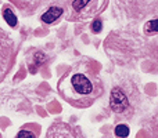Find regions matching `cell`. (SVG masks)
Wrapping results in <instances>:
<instances>
[{
	"label": "cell",
	"mask_w": 158,
	"mask_h": 138,
	"mask_svg": "<svg viewBox=\"0 0 158 138\" xmlns=\"http://www.w3.org/2000/svg\"><path fill=\"white\" fill-rule=\"evenodd\" d=\"M58 90L64 100L77 108H87L103 94L98 79L86 72L67 73L58 83Z\"/></svg>",
	"instance_id": "6da1fadb"
},
{
	"label": "cell",
	"mask_w": 158,
	"mask_h": 138,
	"mask_svg": "<svg viewBox=\"0 0 158 138\" xmlns=\"http://www.w3.org/2000/svg\"><path fill=\"white\" fill-rule=\"evenodd\" d=\"M110 108H111L115 113H123V112L129 108L128 97H126V94L119 87L112 89L111 97H110Z\"/></svg>",
	"instance_id": "7a4b0ae2"
},
{
	"label": "cell",
	"mask_w": 158,
	"mask_h": 138,
	"mask_svg": "<svg viewBox=\"0 0 158 138\" xmlns=\"http://www.w3.org/2000/svg\"><path fill=\"white\" fill-rule=\"evenodd\" d=\"M77 136L75 133H72L71 127L64 123H58V124H54L47 133V137H74Z\"/></svg>",
	"instance_id": "3957f363"
},
{
	"label": "cell",
	"mask_w": 158,
	"mask_h": 138,
	"mask_svg": "<svg viewBox=\"0 0 158 138\" xmlns=\"http://www.w3.org/2000/svg\"><path fill=\"white\" fill-rule=\"evenodd\" d=\"M61 14H63V8H60V7H50L49 10H47L46 13L42 15V21L46 22V24H52V22H54L56 19L60 18Z\"/></svg>",
	"instance_id": "277c9868"
},
{
	"label": "cell",
	"mask_w": 158,
	"mask_h": 138,
	"mask_svg": "<svg viewBox=\"0 0 158 138\" xmlns=\"http://www.w3.org/2000/svg\"><path fill=\"white\" fill-rule=\"evenodd\" d=\"M3 17H4L6 22H7L10 26H15L17 25V17H15V14L10 10V8H6L4 13H3Z\"/></svg>",
	"instance_id": "5b68a950"
},
{
	"label": "cell",
	"mask_w": 158,
	"mask_h": 138,
	"mask_svg": "<svg viewBox=\"0 0 158 138\" xmlns=\"http://www.w3.org/2000/svg\"><path fill=\"white\" fill-rule=\"evenodd\" d=\"M144 30L147 33H156L158 32V19H151L144 25Z\"/></svg>",
	"instance_id": "8992f818"
},
{
	"label": "cell",
	"mask_w": 158,
	"mask_h": 138,
	"mask_svg": "<svg viewBox=\"0 0 158 138\" xmlns=\"http://www.w3.org/2000/svg\"><path fill=\"white\" fill-rule=\"evenodd\" d=\"M115 136L117 137H128L129 136V127L125 124H119L115 128Z\"/></svg>",
	"instance_id": "52a82bcc"
},
{
	"label": "cell",
	"mask_w": 158,
	"mask_h": 138,
	"mask_svg": "<svg viewBox=\"0 0 158 138\" xmlns=\"http://www.w3.org/2000/svg\"><path fill=\"white\" fill-rule=\"evenodd\" d=\"M92 2V0H74V3H72V7L75 8L77 11H81L82 8H85L89 3Z\"/></svg>",
	"instance_id": "ba28073f"
},
{
	"label": "cell",
	"mask_w": 158,
	"mask_h": 138,
	"mask_svg": "<svg viewBox=\"0 0 158 138\" xmlns=\"http://www.w3.org/2000/svg\"><path fill=\"white\" fill-rule=\"evenodd\" d=\"M92 28H93V30H94L96 33L100 32V30H101V21H100V19H96V21L93 22Z\"/></svg>",
	"instance_id": "9c48e42d"
},
{
	"label": "cell",
	"mask_w": 158,
	"mask_h": 138,
	"mask_svg": "<svg viewBox=\"0 0 158 138\" xmlns=\"http://www.w3.org/2000/svg\"><path fill=\"white\" fill-rule=\"evenodd\" d=\"M35 134L29 133V131H19L18 133V138H33Z\"/></svg>",
	"instance_id": "30bf717a"
},
{
	"label": "cell",
	"mask_w": 158,
	"mask_h": 138,
	"mask_svg": "<svg viewBox=\"0 0 158 138\" xmlns=\"http://www.w3.org/2000/svg\"><path fill=\"white\" fill-rule=\"evenodd\" d=\"M157 123H158V119H157ZM157 136H158V126H157Z\"/></svg>",
	"instance_id": "8fae6325"
}]
</instances>
